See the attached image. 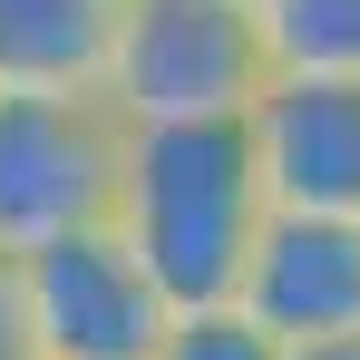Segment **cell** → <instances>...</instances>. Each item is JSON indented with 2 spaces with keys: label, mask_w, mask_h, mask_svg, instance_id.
I'll use <instances>...</instances> for the list:
<instances>
[{
  "label": "cell",
  "mask_w": 360,
  "mask_h": 360,
  "mask_svg": "<svg viewBox=\"0 0 360 360\" xmlns=\"http://www.w3.org/2000/svg\"><path fill=\"white\" fill-rule=\"evenodd\" d=\"M263 214H273V185H263V156H253L243 117L127 127L108 224L127 234V253L156 273V292L176 311L185 302H234Z\"/></svg>",
  "instance_id": "obj_1"
},
{
  "label": "cell",
  "mask_w": 360,
  "mask_h": 360,
  "mask_svg": "<svg viewBox=\"0 0 360 360\" xmlns=\"http://www.w3.org/2000/svg\"><path fill=\"white\" fill-rule=\"evenodd\" d=\"M263 88H273V39L253 0H127L108 78H98V98L127 127L253 117Z\"/></svg>",
  "instance_id": "obj_2"
},
{
  "label": "cell",
  "mask_w": 360,
  "mask_h": 360,
  "mask_svg": "<svg viewBox=\"0 0 360 360\" xmlns=\"http://www.w3.org/2000/svg\"><path fill=\"white\" fill-rule=\"evenodd\" d=\"M127 117L98 88H0V263L108 224Z\"/></svg>",
  "instance_id": "obj_3"
},
{
  "label": "cell",
  "mask_w": 360,
  "mask_h": 360,
  "mask_svg": "<svg viewBox=\"0 0 360 360\" xmlns=\"http://www.w3.org/2000/svg\"><path fill=\"white\" fill-rule=\"evenodd\" d=\"M10 273H20L39 360H146L156 331L176 321V302L156 292V273L127 253L117 224H78V234L20 253Z\"/></svg>",
  "instance_id": "obj_4"
},
{
  "label": "cell",
  "mask_w": 360,
  "mask_h": 360,
  "mask_svg": "<svg viewBox=\"0 0 360 360\" xmlns=\"http://www.w3.org/2000/svg\"><path fill=\"white\" fill-rule=\"evenodd\" d=\"M234 302L292 351V341H341L360 331V214H302L273 205L243 253Z\"/></svg>",
  "instance_id": "obj_5"
},
{
  "label": "cell",
  "mask_w": 360,
  "mask_h": 360,
  "mask_svg": "<svg viewBox=\"0 0 360 360\" xmlns=\"http://www.w3.org/2000/svg\"><path fill=\"white\" fill-rule=\"evenodd\" d=\"M243 127H253L273 205L360 214V78H273Z\"/></svg>",
  "instance_id": "obj_6"
},
{
  "label": "cell",
  "mask_w": 360,
  "mask_h": 360,
  "mask_svg": "<svg viewBox=\"0 0 360 360\" xmlns=\"http://www.w3.org/2000/svg\"><path fill=\"white\" fill-rule=\"evenodd\" d=\"M127 0H0V88H98Z\"/></svg>",
  "instance_id": "obj_7"
},
{
  "label": "cell",
  "mask_w": 360,
  "mask_h": 360,
  "mask_svg": "<svg viewBox=\"0 0 360 360\" xmlns=\"http://www.w3.org/2000/svg\"><path fill=\"white\" fill-rule=\"evenodd\" d=\"M273 78H360V0H253Z\"/></svg>",
  "instance_id": "obj_8"
},
{
  "label": "cell",
  "mask_w": 360,
  "mask_h": 360,
  "mask_svg": "<svg viewBox=\"0 0 360 360\" xmlns=\"http://www.w3.org/2000/svg\"><path fill=\"white\" fill-rule=\"evenodd\" d=\"M146 360H283V341H273L243 302H185L176 321L156 331Z\"/></svg>",
  "instance_id": "obj_9"
},
{
  "label": "cell",
  "mask_w": 360,
  "mask_h": 360,
  "mask_svg": "<svg viewBox=\"0 0 360 360\" xmlns=\"http://www.w3.org/2000/svg\"><path fill=\"white\" fill-rule=\"evenodd\" d=\"M0 360H39L30 311H20V273H10V263H0Z\"/></svg>",
  "instance_id": "obj_10"
},
{
  "label": "cell",
  "mask_w": 360,
  "mask_h": 360,
  "mask_svg": "<svg viewBox=\"0 0 360 360\" xmlns=\"http://www.w3.org/2000/svg\"><path fill=\"white\" fill-rule=\"evenodd\" d=\"M283 360H360V331H341V341H292Z\"/></svg>",
  "instance_id": "obj_11"
}]
</instances>
